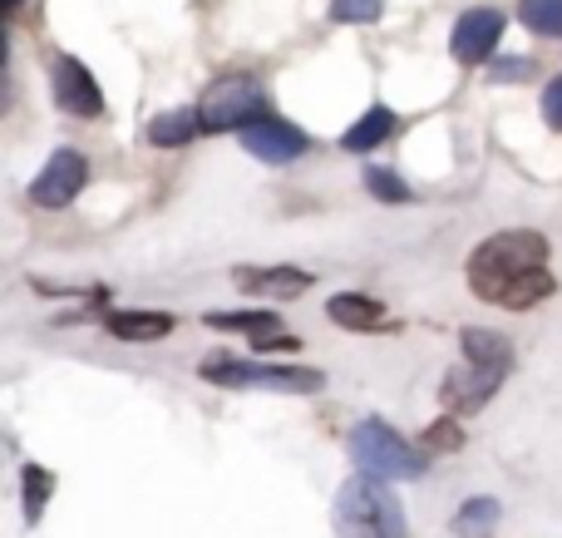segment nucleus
<instances>
[{
    "mask_svg": "<svg viewBox=\"0 0 562 538\" xmlns=\"http://www.w3.org/2000/svg\"><path fill=\"white\" fill-rule=\"evenodd\" d=\"M366 188L380 198V203H409V188H405V178L400 173H390V168H366Z\"/></svg>",
    "mask_w": 562,
    "mask_h": 538,
    "instance_id": "412c9836",
    "label": "nucleus"
},
{
    "mask_svg": "<svg viewBox=\"0 0 562 538\" xmlns=\"http://www.w3.org/2000/svg\"><path fill=\"white\" fill-rule=\"evenodd\" d=\"M459 341H464V361L445 376V405L454 415H474L494 401L504 376L514 371V346H508V336L484 332V326H469Z\"/></svg>",
    "mask_w": 562,
    "mask_h": 538,
    "instance_id": "f03ea898",
    "label": "nucleus"
},
{
    "mask_svg": "<svg viewBox=\"0 0 562 538\" xmlns=\"http://www.w3.org/2000/svg\"><path fill=\"white\" fill-rule=\"evenodd\" d=\"M350 460H356V470L366 474V480H419V474L429 470L425 450H415V445L405 440V435H395L385 421H360L356 430H350Z\"/></svg>",
    "mask_w": 562,
    "mask_h": 538,
    "instance_id": "20e7f679",
    "label": "nucleus"
},
{
    "mask_svg": "<svg viewBox=\"0 0 562 538\" xmlns=\"http://www.w3.org/2000/svg\"><path fill=\"white\" fill-rule=\"evenodd\" d=\"M469 287L484 302L524 312V306L553 296V272H548V237L514 227V233H494L488 243L474 247L469 257Z\"/></svg>",
    "mask_w": 562,
    "mask_h": 538,
    "instance_id": "f257e3e1",
    "label": "nucleus"
},
{
    "mask_svg": "<svg viewBox=\"0 0 562 538\" xmlns=\"http://www.w3.org/2000/svg\"><path fill=\"white\" fill-rule=\"evenodd\" d=\"M543 119H548V128H558L562 134V75L543 89Z\"/></svg>",
    "mask_w": 562,
    "mask_h": 538,
    "instance_id": "b1692460",
    "label": "nucleus"
},
{
    "mask_svg": "<svg viewBox=\"0 0 562 538\" xmlns=\"http://www.w3.org/2000/svg\"><path fill=\"white\" fill-rule=\"evenodd\" d=\"M233 277H237V287H247L257 296H277V302L301 296L311 287V272H301V267H237Z\"/></svg>",
    "mask_w": 562,
    "mask_h": 538,
    "instance_id": "ddd939ff",
    "label": "nucleus"
},
{
    "mask_svg": "<svg viewBox=\"0 0 562 538\" xmlns=\"http://www.w3.org/2000/svg\"><path fill=\"white\" fill-rule=\"evenodd\" d=\"M306 144L311 138L301 134L296 124H286V119H262V124H252V128H243V148L252 158H262V164H291V158H301L306 154Z\"/></svg>",
    "mask_w": 562,
    "mask_h": 538,
    "instance_id": "1a4fd4ad",
    "label": "nucleus"
},
{
    "mask_svg": "<svg viewBox=\"0 0 562 538\" xmlns=\"http://www.w3.org/2000/svg\"><path fill=\"white\" fill-rule=\"evenodd\" d=\"M49 494H55V474L45 464H25V484H20V500H25V524H40Z\"/></svg>",
    "mask_w": 562,
    "mask_h": 538,
    "instance_id": "a211bd4d",
    "label": "nucleus"
},
{
    "mask_svg": "<svg viewBox=\"0 0 562 538\" xmlns=\"http://www.w3.org/2000/svg\"><path fill=\"white\" fill-rule=\"evenodd\" d=\"M85 178H89L85 154H75V148H55V154H49V164L40 168V178L30 183V198H35L40 208H65V203H75V198H79Z\"/></svg>",
    "mask_w": 562,
    "mask_h": 538,
    "instance_id": "6e6552de",
    "label": "nucleus"
},
{
    "mask_svg": "<svg viewBox=\"0 0 562 538\" xmlns=\"http://www.w3.org/2000/svg\"><path fill=\"white\" fill-rule=\"evenodd\" d=\"M498 35H504V15H498V10H464L459 25H454L449 49H454L459 65H479V59L494 55Z\"/></svg>",
    "mask_w": 562,
    "mask_h": 538,
    "instance_id": "9d476101",
    "label": "nucleus"
},
{
    "mask_svg": "<svg viewBox=\"0 0 562 538\" xmlns=\"http://www.w3.org/2000/svg\"><path fill=\"white\" fill-rule=\"evenodd\" d=\"M498 519H504V504L479 494V500H464L454 514V534L459 538H494L498 534Z\"/></svg>",
    "mask_w": 562,
    "mask_h": 538,
    "instance_id": "dca6fc26",
    "label": "nucleus"
},
{
    "mask_svg": "<svg viewBox=\"0 0 562 538\" xmlns=\"http://www.w3.org/2000/svg\"><path fill=\"white\" fill-rule=\"evenodd\" d=\"M203 381L217 385H233V391H286V395H311L326 385V376L311 371V366H262V361H207L203 366Z\"/></svg>",
    "mask_w": 562,
    "mask_h": 538,
    "instance_id": "423d86ee",
    "label": "nucleus"
},
{
    "mask_svg": "<svg viewBox=\"0 0 562 538\" xmlns=\"http://www.w3.org/2000/svg\"><path fill=\"white\" fill-rule=\"evenodd\" d=\"M385 15V0H330V20L340 25H375Z\"/></svg>",
    "mask_w": 562,
    "mask_h": 538,
    "instance_id": "aec40b11",
    "label": "nucleus"
},
{
    "mask_svg": "<svg viewBox=\"0 0 562 538\" xmlns=\"http://www.w3.org/2000/svg\"><path fill=\"white\" fill-rule=\"evenodd\" d=\"M330 524L336 538H409L405 504L385 490V480H366V474L340 484Z\"/></svg>",
    "mask_w": 562,
    "mask_h": 538,
    "instance_id": "7ed1b4c3",
    "label": "nucleus"
},
{
    "mask_svg": "<svg viewBox=\"0 0 562 538\" xmlns=\"http://www.w3.org/2000/svg\"><path fill=\"white\" fill-rule=\"evenodd\" d=\"M326 316L336 326H346V332H395L400 326L375 296H360V292H336L326 302Z\"/></svg>",
    "mask_w": 562,
    "mask_h": 538,
    "instance_id": "9b49d317",
    "label": "nucleus"
},
{
    "mask_svg": "<svg viewBox=\"0 0 562 538\" xmlns=\"http://www.w3.org/2000/svg\"><path fill=\"white\" fill-rule=\"evenodd\" d=\"M528 75H533V59H524V55L494 59V79H498V85H508V79H528Z\"/></svg>",
    "mask_w": 562,
    "mask_h": 538,
    "instance_id": "5701e85b",
    "label": "nucleus"
},
{
    "mask_svg": "<svg viewBox=\"0 0 562 538\" xmlns=\"http://www.w3.org/2000/svg\"><path fill=\"white\" fill-rule=\"evenodd\" d=\"M5 5H15V0H5Z\"/></svg>",
    "mask_w": 562,
    "mask_h": 538,
    "instance_id": "393cba45",
    "label": "nucleus"
},
{
    "mask_svg": "<svg viewBox=\"0 0 562 538\" xmlns=\"http://www.w3.org/2000/svg\"><path fill=\"white\" fill-rule=\"evenodd\" d=\"M198 128H203L198 109H168V114H158L154 124H148V138H154L158 148H178V144H188Z\"/></svg>",
    "mask_w": 562,
    "mask_h": 538,
    "instance_id": "f3484780",
    "label": "nucleus"
},
{
    "mask_svg": "<svg viewBox=\"0 0 562 538\" xmlns=\"http://www.w3.org/2000/svg\"><path fill=\"white\" fill-rule=\"evenodd\" d=\"M207 326H217V332H247L252 336V351H272V341L296 346L291 336H281L277 312H207Z\"/></svg>",
    "mask_w": 562,
    "mask_h": 538,
    "instance_id": "f8f14e48",
    "label": "nucleus"
},
{
    "mask_svg": "<svg viewBox=\"0 0 562 538\" xmlns=\"http://www.w3.org/2000/svg\"><path fill=\"white\" fill-rule=\"evenodd\" d=\"M425 445H429V450H459V445H464V435L454 430V421H439V425H429Z\"/></svg>",
    "mask_w": 562,
    "mask_h": 538,
    "instance_id": "4be33fe9",
    "label": "nucleus"
},
{
    "mask_svg": "<svg viewBox=\"0 0 562 538\" xmlns=\"http://www.w3.org/2000/svg\"><path fill=\"white\" fill-rule=\"evenodd\" d=\"M518 20L533 35H562V0H518Z\"/></svg>",
    "mask_w": 562,
    "mask_h": 538,
    "instance_id": "6ab92c4d",
    "label": "nucleus"
},
{
    "mask_svg": "<svg viewBox=\"0 0 562 538\" xmlns=\"http://www.w3.org/2000/svg\"><path fill=\"white\" fill-rule=\"evenodd\" d=\"M390 134H395V109L370 104L366 114H360L356 124L340 134V148H346V154H370V148H380Z\"/></svg>",
    "mask_w": 562,
    "mask_h": 538,
    "instance_id": "4468645a",
    "label": "nucleus"
},
{
    "mask_svg": "<svg viewBox=\"0 0 562 538\" xmlns=\"http://www.w3.org/2000/svg\"><path fill=\"white\" fill-rule=\"evenodd\" d=\"M104 326L124 341H158V336L173 332V316L168 312H109Z\"/></svg>",
    "mask_w": 562,
    "mask_h": 538,
    "instance_id": "2eb2a0df",
    "label": "nucleus"
},
{
    "mask_svg": "<svg viewBox=\"0 0 562 538\" xmlns=\"http://www.w3.org/2000/svg\"><path fill=\"white\" fill-rule=\"evenodd\" d=\"M49 89H55V104L65 109V114H75V119L104 114V94H99L94 75H89L75 55H59L55 65H49Z\"/></svg>",
    "mask_w": 562,
    "mask_h": 538,
    "instance_id": "0eeeda50",
    "label": "nucleus"
},
{
    "mask_svg": "<svg viewBox=\"0 0 562 538\" xmlns=\"http://www.w3.org/2000/svg\"><path fill=\"white\" fill-rule=\"evenodd\" d=\"M198 114H203V128L207 134H223V128H252L262 124V119H272V109H267V94L257 79L247 75H223L207 85V94L198 99Z\"/></svg>",
    "mask_w": 562,
    "mask_h": 538,
    "instance_id": "39448f33",
    "label": "nucleus"
}]
</instances>
